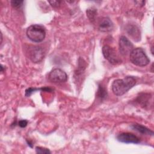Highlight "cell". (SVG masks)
Returning a JSON list of instances; mask_svg holds the SVG:
<instances>
[{"instance_id": "1", "label": "cell", "mask_w": 154, "mask_h": 154, "mask_svg": "<svg viewBox=\"0 0 154 154\" xmlns=\"http://www.w3.org/2000/svg\"><path fill=\"white\" fill-rule=\"evenodd\" d=\"M135 84V79L132 76H128L123 79L114 80L111 85L112 90L116 96H122L134 87Z\"/></svg>"}, {"instance_id": "2", "label": "cell", "mask_w": 154, "mask_h": 154, "mask_svg": "<svg viewBox=\"0 0 154 154\" xmlns=\"http://www.w3.org/2000/svg\"><path fill=\"white\" fill-rule=\"evenodd\" d=\"M26 35L28 38L34 42H42L46 36L45 28L40 25H32L26 29Z\"/></svg>"}, {"instance_id": "3", "label": "cell", "mask_w": 154, "mask_h": 154, "mask_svg": "<svg viewBox=\"0 0 154 154\" xmlns=\"http://www.w3.org/2000/svg\"><path fill=\"white\" fill-rule=\"evenodd\" d=\"M130 60L135 66L144 67L147 66L150 60L145 54L144 50L140 48L134 49L130 53Z\"/></svg>"}, {"instance_id": "4", "label": "cell", "mask_w": 154, "mask_h": 154, "mask_svg": "<svg viewBox=\"0 0 154 154\" xmlns=\"http://www.w3.org/2000/svg\"><path fill=\"white\" fill-rule=\"evenodd\" d=\"M102 54L105 58L111 64H116L121 62L116 51L109 45H104L103 46Z\"/></svg>"}, {"instance_id": "5", "label": "cell", "mask_w": 154, "mask_h": 154, "mask_svg": "<svg viewBox=\"0 0 154 154\" xmlns=\"http://www.w3.org/2000/svg\"><path fill=\"white\" fill-rule=\"evenodd\" d=\"M49 79L54 83H63L67 80L66 73L59 68L52 70L49 74Z\"/></svg>"}, {"instance_id": "6", "label": "cell", "mask_w": 154, "mask_h": 154, "mask_svg": "<svg viewBox=\"0 0 154 154\" xmlns=\"http://www.w3.org/2000/svg\"><path fill=\"white\" fill-rule=\"evenodd\" d=\"M29 58L35 63H39L42 61L45 54L43 49L40 46H31L28 49Z\"/></svg>"}, {"instance_id": "7", "label": "cell", "mask_w": 154, "mask_h": 154, "mask_svg": "<svg viewBox=\"0 0 154 154\" xmlns=\"http://www.w3.org/2000/svg\"><path fill=\"white\" fill-rule=\"evenodd\" d=\"M119 44L120 53L122 55H127L134 49V45L124 35L120 37Z\"/></svg>"}, {"instance_id": "8", "label": "cell", "mask_w": 154, "mask_h": 154, "mask_svg": "<svg viewBox=\"0 0 154 154\" xmlns=\"http://www.w3.org/2000/svg\"><path fill=\"white\" fill-rule=\"evenodd\" d=\"M117 139L119 141L124 143L138 144L140 142V138L138 137L130 132L122 133L117 137Z\"/></svg>"}, {"instance_id": "9", "label": "cell", "mask_w": 154, "mask_h": 154, "mask_svg": "<svg viewBox=\"0 0 154 154\" xmlns=\"http://www.w3.org/2000/svg\"><path fill=\"white\" fill-rule=\"evenodd\" d=\"M113 23L108 17H103L100 20L99 29L101 32H107L111 31L113 28Z\"/></svg>"}, {"instance_id": "10", "label": "cell", "mask_w": 154, "mask_h": 154, "mask_svg": "<svg viewBox=\"0 0 154 154\" xmlns=\"http://www.w3.org/2000/svg\"><path fill=\"white\" fill-rule=\"evenodd\" d=\"M132 128L133 129H135L137 132L142 134H145V135H153V132L149 129V128L139 124H134L132 125Z\"/></svg>"}, {"instance_id": "11", "label": "cell", "mask_w": 154, "mask_h": 154, "mask_svg": "<svg viewBox=\"0 0 154 154\" xmlns=\"http://www.w3.org/2000/svg\"><path fill=\"white\" fill-rule=\"evenodd\" d=\"M86 13H87V15L88 19H90V20L91 22H93L95 20V18H96V14H97L96 9L93 7L89 8L87 10Z\"/></svg>"}, {"instance_id": "12", "label": "cell", "mask_w": 154, "mask_h": 154, "mask_svg": "<svg viewBox=\"0 0 154 154\" xmlns=\"http://www.w3.org/2000/svg\"><path fill=\"white\" fill-rule=\"evenodd\" d=\"M106 95H107L106 90L103 86H102V85H100L99 86V88L97 92V97L102 99H104L105 97H106Z\"/></svg>"}, {"instance_id": "13", "label": "cell", "mask_w": 154, "mask_h": 154, "mask_svg": "<svg viewBox=\"0 0 154 154\" xmlns=\"http://www.w3.org/2000/svg\"><path fill=\"white\" fill-rule=\"evenodd\" d=\"M128 34L131 36H132L133 37V39H136L137 38L136 35H135L134 34V32L135 33H138V34H140V32H139V30H138V28H137L135 26H129L128 28Z\"/></svg>"}, {"instance_id": "14", "label": "cell", "mask_w": 154, "mask_h": 154, "mask_svg": "<svg viewBox=\"0 0 154 154\" xmlns=\"http://www.w3.org/2000/svg\"><path fill=\"white\" fill-rule=\"evenodd\" d=\"M10 2H11V6L13 8L18 9V8H20L22 6L23 1H19V0H17V1L13 0V1H11Z\"/></svg>"}, {"instance_id": "15", "label": "cell", "mask_w": 154, "mask_h": 154, "mask_svg": "<svg viewBox=\"0 0 154 154\" xmlns=\"http://www.w3.org/2000/svg\"><path fill=\"white\" fill-rule=\"evenodd\" d=\"M35 152L37 153H51V151L48 149L38 146L35 147Z\"/></svg>"}, {"instance_id": "16", "label": "cell", "mask_w": 154, "mask_h": 154, "mask_svg": "<svg viewBox=\"0 0 154 154\" xmlns=\"http://www.w3.org/2000/svg\"><path fill=\"white\" fill-rule=\"evenodd\" d=\"M38 89L37 88H28L25 90V96H29L32 93L35 92L36 90H37Z\"/></svg>"}, {"instance_id": "17", "label": "cell", "mask_w": 154, "mask_h": 154, "mask_svg": "<svg viewBox=\"0 0 154 154\" xmlns=\"http://www.w3.org/2000/svg\"><path fill=\"white\" fill-rule=\"evenodd\" d=\"M28 124V121L26 120H20L18 122V125L20 128H25Z\"/></svg>"}, {"instance_id": "18", "label": "cell", "mask_w": 154, "mask_h": 154, "mask_svg": "<svg viewBox=\"0 0 154 154\" xmlns=\"http://www.w3.org/2000/svg\"><path fill=\"white\" fill-rule=\"evenodd\" d=\"M48 2L49 3L51 4V5L54 7H57L58 5H60V1H50Z\"/></svg>"}, {"instance_id": "19", "label": "cell", "mask_w": 154, "mask_h": 154, "mask_svg": "<svg viewBox=\"0 0 154 154\" xmlns=\"http://www.w3.org/2000/svg\"><path fill=\"white\" fill-rule=\"evenodd\" d=\"M151 49H153V46H152V48H151ZM152 54H153V51H152Z\"/></svg>"}]
</instances>
